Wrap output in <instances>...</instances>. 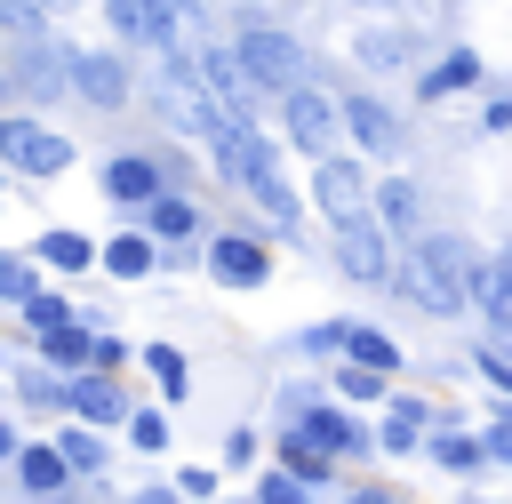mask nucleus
<instances>
[{
	"label": "nucleus",
	"mask_w": 512,
	"mask_h": 504,
	"mask_svg": "<svg viewBox=\"0 0 512 504\" xmlns=\"http://www.w3.org/2000/svg\"><path fill=\"white\" fill-rule=\"evenodd\" d=\"M472 360H480V376H488V384H496V392L512 400V352H504V344H480Z\"/></svg>",
	"instance_id": "obj_40"
},
{
	"label": "nucleus",
	"mask_w": 512,
	"mask_h": 504,
	"mask_svg": "<svg viewBox=\"0 0 512 504\" xmlns=\"http://www.w3.org/2000/svg\"><path fill=\"white\" fill-rule=\"evenodd\" d=\"M344 360H352V368H376V376H400V344H392V336H384L376 320H360V328H352Z\"/></svg>",
	"instance_id": "obj_31"
},
{
	"label": "nucleus",
	"mask_w": 512,
	"mask_h": 504,
	"mask_svg": "<svg viewBox=\"0 0 512 504\" xmlns=\"http://www.w3.org/2000/svg\"><path fill=\"white\" fill-rule=\"evenodd\" d=\"M480 440H488V464H512V400H496V424Z\"/></svg>",
	"instance_id": "obj_41"
},
{
	"label": "nucleus",
	"mask_w": 512,
	"mask_h": 504,
	"mask_svg": "<svg viewBox=\"0 0 512 504\" xmlns=\"http://www.w3.org/2000/svg\"><path fill=\"white\" fill-rule=\"evenodd\" d=\"M0 32H8V48H32V40H48V8H32V0H0Z\"/></svg>",
	"instance_id": "obj_34"
},
{
	"label": "nucleus",
	"mask_w": 512,
	"mask_h": 504,
	"mask_svg": "<svg viewBox=\"0 0 512 504\" xmlns=\"http://www.w3.org/2000/svg\"><path fill=\"white\" fill-rule=\"evenodd\" d=\"M80 312H72V296L64 288H48V296H32L24 312H16V344H40V336H56V328H72Z\"/></svg>",
	"instance_id": "obj_27"
},
{
	"label": "nucleus",
	"mask_w": 512,
	"mask_h": 504,
	"mask_svg": "<svg viewBox=\"0 0 512 504\" xmlns=\"http://www.w3.org/2000/svg\"><path fill=\"white\" fill-rule=\"evenodd\" d=\"M392 296H408V304L432 312V320H456V312L472 304V248H464L456 232L408 240V264H400V288H392Z\"/></svg>",
	"instance_id": "obj_2"
},
{
	"label": "nucleus",
	"mask_w": 512,
	"mask_h": 504,
	"mask_svg": "<svg viewBox=\"0 0 512 504\" xmlns=\"http://www.w3.org/2000/svg\"><path fill=\"white\" fill-rule=\"evenodd\" d=\"M440 472H480L488 464V440L480 432H432V448H424Z\"/></svg>",
	"instance_id": "obj_33"
},
{
	"label": "nucleus",
	"mask_w": 512,
	"mask_h": 504,
	"mask_svg": "<svg viewBox=\"0 0 512 504\" xmlns=\"http://www.w3.org/2000/svg\"><path fill=\"white\" fill-rule=\"evenodd\" d=\"M256 504H312V488L296 472H256Z\"/></svg>",
	"instance_id": "obj_37"
},
{
	"label": "nucleus",
	"mask_w": 512,
	"mask_h": 504,
	"mask_svg": "<svg viewBox=\"0 0 512 504\" xmlns=\"http://www.w3.org/2000/svg\"><path fill=\"white\" fill-rule=\"evenodd\" d=\"M480 128H488V136L512 128V96H488V104H480Z\"/></svg>",
	"instance_id": "obj_44"
},
{
	"label": "nucleus",
	"mask_w": 512,
	"mask_h": 504,
	"mask_svg": "<svg viewBox=\"0 0 512 504\" xmlns=\"http://www.w3.org/2000/svg\"><path fill=\"white\" fill-rule=\"evenodd\" d=\"M312 200H320V216H328V232H344V224H368L376 216V176L360 168V160H320L312 168Z\"/></svg>",
	"instance_id": "obj_7"
},
{
	"label": "nucleus",
	"mask_w": 512,
	"mask_h": 504,
	"mask_svg": "<svg viewBox=\"0 0 512 504\" xmlns=\"http://www.w3.org/2000/svg\"><path fill=\"white\" fill-rule=\"evenodd\" d=\"M280 472H296L304 488H328V480H336V456H328L320 440H304V432L288 424V432H280Z\"/></svg>",
	"instance_id": "obj_26"
},
{
	"label": "nucleus",
	"mask_w": 512,
	"mask_h": 504,
	"mask_svg": "<svg viewBox=\"0 0 512 504\" xmlns=\"http://www.w3.org/2000/svg\"><path fill=\"white\" fill-rule=\"evenodd\" d=\"M200 216H208L200 200H184V192H160V200H152L136 224H144L160 248H208V240H200Z\"/></svg>",
	"instance_id": "obj_18"
},
{
	"label": "nucleus",
	"mask_w": 512,
	"mask_h": 504,
	"mask_svg": "<svg viewBox=\"0 0 512 504\" xmlns=\"http://www.w3.org/2000/svg\"><path fill=\"white\" fill-rule=\"evenodd\" d=\"M296 432H304V440H320V448H328L336 464H344V456H368V448H376V432H360V424H352V416H344L336 400H304V408H296Z\"/></svg>",
	"instance_id": "obj_15"
},
{
	"label": "nucleus",
	"mask_w": 512,
	"mask_h": 504,
	"mask_svg": "<svg viewBox=\"0 0 512 504\" xmlns=\"http://www.w3.org/2000/svg\"><path fill=\"white\" fill-rule=\"evenodd\" d=\"M8 376H16V400H24V408H56V416H64V376H56L48 360H24V352H16Z\"/></svg>",
	"instance_id": "obj_29"
},
{
	"label": "nucleus",
	"mask_w": 512,
	"mask_h": 504,
	"mask_svg": "<svg viewBox=\"0 0 512 504\" xmlns=\"http://www.w3.org/2000/svg\"><path fill=\"white\" fill-rule=\"evenodd\" d=\"M32 256H40L48 272H88V264H104V240H88V232H64V224H56V232H40V240H32Z\"/></svg>",
	"instance_id": "obj_25"
},
{
	"label": "nucleus",
	"mask_w": 512,
	"mask_h": 504,
	"mask_svg": "<svg viewBox=\"0 0 512 504\" xmlns=\"http://www.w3.org/2000/svg\"><path fill=\"white\" fill-rule=\"evenodd\" d=\"M248 456H256V424H232L224 432V464H248Z\"/></svg>",
	"instance_id": "obj_43"
},
{
	"label": "nucleus",
	"mask_w": 512,
	"mask_h": 504,
	"mask_svg": "<svg viewBox=\"0 0 512 504\" xmlns=\"http://www.w3.org/2000/svg\"><path fill=\"white\" fill-rule=\"evenodd\" d=\"M464 88H480V56H472V48H448V56H432V64L416 72V96H424V104H448V96H464Z\"/></svg>",
	"instance_id": "obj_21"
},
{
	"label": "nucleus",
	"mask_w": 512,
	"mask_h": 504,
	"mask_svg": "<svg viewBox=\"0 0 512 504\" xmlns=\"http://www.w3.org/2000/svg\"><path fill=\"white\" fill-rule=\"evenodd\" d=\"M64 416L72 424H88V432H112V424H128L136 416V400L120 392V376H64Z\"/></svg>",
	"instance_id": "obj_13"
},
{
	"label": "nucleus",
	"mask_w": 512,
	"mask_h": 504,
	"mask_svg": "<svg viewBox=\"0 0 512 504\" xmlns=\"http://www.w3.org/2000/svg\"><path fill=\"white\" fill-rule=\"evenodd\" d=\"M200 80H208V104H216V112H224V120H232L240 136H256V128H264V120H256V104H264V88L248 80V64H240V48H216V40H208V48H200Z\"/></svg>",
	"instance_id": "obj_6"
},
{
	"label": "nucleus",
	"mask_w": 512,
	"mask_h": 504,
	"mask_svg": "<svg viewBox=\"0 0 512 504\" xmlns=\"http://www.w3.org/2000/svg\"><path fill=\"white\" fill-rule=\"evenodd\" d=\"M56 456L72 464V480H96V472H104V432H88V424L64 416V424H56Z\"/></svg>",
	"instance_id": "obj_30"
},
{
	"label": "nucleus",
	"mask_w": 512,
	"mask_h": 504,
	"mask_svg": "<svg viewBox=\"0 0 512 504\" xmlns=\"http://www.w3.org/2000/svg\"><path fill=\"white\" fill-rule=\"evenodd\" d=\"M160 264H168V248H160L144 224H128V232L104 240V272H112V280H152Z\"/></svg>",
	"instance_id": "obj_20"
},
{
	"label": "nucleus",
	"mask_w": 512,
	"mask_h": 504,
	"mask_svg": "<svg viewBox=\"0 0 512 504\" xmlns=\"http://www.w3.org/2000/svg\"><path fill=\"white\" fill-rule=\"evenodd\" d=\"M40 272H48V264H40L32 248H16V256H0V304H8V312H24L32 296H48V288H40Z\"/></svg>",
	"instance_id": "obj_28"
},
{
	"label": "nucleus",
	"mask_w": 512,
	"mask_h": 504,
	"mask_svg": "<svg viewBox=\"0 0 512 504\" xmlns=\"http://www.w3.org/2000/svg\"><path fill=\"white\" fill-rule=\"evenodd\" d=\"M64 64H72V96H80V104H96V112H128V96H136L128 56H112V48H64Z\"/></svg>",
	"instance_id": "obj_10"
},
{
	"label": "nucleus",
	"mask_w": 512,
	"mask_h": 504,
	"mask_svg": "<svg viewBox=\"0 0 512 504\" xmlns=\"http://www.w3.org/2000/svg\"><path fill=\"white\" fill-rule=\"evenodd\" d=\"M328 248H336V264L360 280V288H400V264L408 256H392V232L368 216V224H344V232H328Z\"/></svg>",
	"instance_id": "obj_9"
},
{
	"label": "nucleus",
	"mask_w": 512,
	"mask_h": 504,
	"mask_svg": "<svg viewBox=\"0 0 512 504\" xmlns=\"http://www.w3.org/2000/svg\"><path fill=\"white\" fill-rule=\"evenodd\" d=\"M472 304L488 312L496 344H512V248H496V256H472Z\"/></svg>",
	"instance_id": "obj_16"
},
{
	"label": "nucleus",
	"mask_w": 512,
	"mask_h": 504,
	"mask_svg": "<svg viewBox=\"0 0 512 504\" xmlns=\"http://www.w3.org/2000/svg\"><path fill=\"white\" fill-rule=\"evenodd\" d=\"M104 16H112V32H120L128 48H152V56H176L184 32L208 24L200 0H104Z\"/></svg>",
	"instance_id": "obj_4"
},
{
	"label": "nucleus",
	"mask_w": 512,
	"mask_h": 504,
	"mask_svg": "<svg viewBox=\"0 0 512 504\" xmlns=\"http://www.w3.org/2000/svg\"><path fill=\"white\" fill-rule=\"evenodd\" d=\"M232 48H240V64H248V80H256L264 96H280V104H288V96H304V88H312V48H304L296 32H280V24L248 16Z\"/></svg>",
	"instance_id": "obj_3"
},
{
	"label": "nucleus",
	"mask_w": 512,
	"mask_h": 504,
	"mask_svg": "<svg viewBox=\"0 0 512 504\" xmlns=\"http://www.w3.org/2000/svg\"><path fill=\"white\" fill-rule=\"evenodd\" d=\"M120 368H128V344L112 328H96V376H120Z\"/></svg>",
	"instance_id": "obj_42"
},
{
	"label": "nucleus",
	"mask_w": 512,
	"mask_h": 504,
	"mask_svg": "<svg viewBox=\"0 0 512 504\" xmlns=\"http://www.w3.org/2000/svg\"><path fill=\"white\" fill-rule=\"evenodd\" d=\"M0 160H8L16 176L48 184V176H64V168H72V136H56V128H40V120L8 112V120H0Z\"/></svg>",
	"instance_id": "obj_8"
},
{
	"label": "nucleus",
	"mask_w": 512,
	"mask_h": 504,
	"mask_svg": "<svg viewBox=\"0 0 512 504\" xmlns=\"http://www.w3.org/2000/svg\"><path fill=\"white\" fill-rule=\"evenodd\" d=\"M16 504H96L88 488H72V496H16Z\"/></svg>",
	"instance_id": "obj_46"
},
{
	"label": "nucleus",
	"mask_w": 512,
	"mask_h": 504,
	"mask_svg": "<svg viewBox=\"0 0 512 504\" xmlns=\"http://www.w3.org/2000/svg\"><path fill=\"white\" fill-rule=\"evenodd\" d=\"M8 88L24 104H48L72 88V64H64V40H32V48H8Z\"/></svg>",
	"instance_id": "obj_12"
},
{
	"label": "nucleus",
	"mask_w": 512,
	"mask_h": 504,
	"mask_svg": "<svg viewBox=\"0 0 512 504\" xmlns=\"http://www.w3.org/2000/svg\"><path fill=\"white\" fill-rule=\"evenodd\" d=\"M200 272H208L216 288H264V280H272V240H264L256 224L208 232V248H200Z\"/></svg>",
	"instance_id": "obj_5"
},
{
	"label": "nucleus",
	"mask_w": 512,
	"mask_h": 504,
	"mask_svg": "<svg viewBox=\"0 0 512 504\" xmlns=\"http://www.w3.org/2000/svg\"><path fill=\"white\" fill-rule=\"evenodd\" d=\"M344 504H384V488H360V496H344Z\"/></svg>",
	"instance_id": "obj_47"
},
{
	"label": "nucleus",
	"mask_w": 512,
	"mask_h": 504,
	"mask_svg": "<svg viewBox=\"0 0 512 504\" xmlns=\"http://www.w3.org/2000/svg\"><path fill=\"white\" fill-rule=\"evenodd\" d=\"M96 184H104L120 208H136V216H144V208L168 192V176H160V160H152V152H112V160L96 168Z\"/></svg>",
	"instance_id": "obj_14"
},
{
	"label": "nucleus",
	"mask_w": 512,
	"mask_h": 504,
	"mask_svg": "<svg viewBox=\"0 0 512 504\" xmlns=\"http://www.w3.org/2000/svg\"><path fill=\"white\" fill-rule=\"evenodd\" d=\"M136 360H144V376H152V384H160L168 400H184V392H192V360H184L176 344H144Z\"/></svg>",
	"instance_id": "obj_32"
},
{
	"label": "nucleus",
	"mask_w": 512,
	"mask_h": 504,
	"mask_svg": "<svg viewBox=\"0 0 512 504\" xmlns=\"http://www.w3.org/2000/svg\"><path fill=\"white\" fill-rule=\"evenodd\" d=\"M32 352H40V360H48L56 376H88V368H96V328H88V312H80L72 328H56V336H40Z\"/></svg>",
	"instance_id": "obj_23"
},
{
	"label": "nucleus",
	"mask_w": 512,
	"mask_h": 504,
	"mask_svg": "<svg viewBox=\"0 0 512 504\" xmlns=\"http://www.w3.org/2000/svg\"><path fill=\"white\" fill-rule=\"evenodd\" d=\"M168 488H176L184 504H200V496H216V472H208V464H184V472H168Z\"/></svg>",
	"instance_id": "obj_39"
},
{
	"label": "nucleus",
	"mask_w": 512,
	"mask_h": 504,
	"mask_svg": "<svg viewBox=\"0 0 512 504\" xmlns=\"http://www.w3.org/2000/svg\"><path fill=\"white\" fill-rule=\"evenodd\" d=\"M120 504H184L176 488H136V496H120Z\"/></svg>",
	"instance_id": "obj_45"
},
{
	"label": "nucleus",
	"mask_w": 512,
	"mask_h": 504,
	"mask_svg": "<svg viewBox=\"0 0 512 504\" xmlns=\"http://www.w3.org/2000/svg\"><path fill=\"white\" fill-rule=\"evenodd\" d=\"M32 8H72V0H32Z\"/></svg>",
	"instance_id": "obj_48"
},
{
	"label": "nucleus",
	"mask_w": 512,
	"mask_h": 504,
	"mask_svg": "<svg viewBox=\"0 0 512 504\" xmlns=\"http://www.w3.org/2000/svg\"><path fill=\"white\" fill-rule=\"evenodd\" d=\"M344 136H352L360 152H392V144H400V112H392L376 88H352V96H344Z\"/></svg>",
	"instance_id": "obj_17"
},
{
	"label": "nucleus",
	"mask_w": 512,
	"mask_h": 504,
	"mask_svg": "<svg viewBox=\"0 0 512 504\" xmlns=\"http://www.w3.org/2000/svg\"><path fill=\"white\" fill-rule=\"evenodd\" d=\"M376 224H384V232L424 240V192H416L408 176H376Z\"/></svg>",
	"instance_id": "obj_22"
},
{
	"label": "nucleus",
	"mask_w": 512,
	"mask_h": 504,
	"mask_svg": "<svg viewBox=\"0 0 512 504\" xmlns=\"http://www.w3.org/2000/svg\"><path fill=\"white\" fill-rule=\"evenodd\" d=\"M352 328H360V320H320V328H304V352H312V360H320V352H344Z\"/></svg>",
	"instance_id": "obj_38"
},
{
	"label": "nucleus",
	"mask_w": 512,
	"mask_h": 504,
	"mask_svg": "<svg viewBox=\"0 0 512 504\" xmlns=\"http://www.w3.org/2000/svg\"><path fill=\"white\" fill-rule=\"evenodd\" d=\"M360 64L368 72H400V64H416V32L408 24H360Z\"/></svg>",
	"instance_id": "obj_24"
},
{
	"label": "nucleus",
	"mask_w": 512,
	"mask_h": 504,
	"mask_svg": "<svg viewBox=\"0 0 512 504\" xmlns=\"http://www.w3.org/2000/svg\"><path fill=\"white\" fill-rule=\"evenodd\" d=\"M216 176L264 208V232L296 240V216H304V200H296V184L280 176V144H272L264 128H256V136H224V144H216Z\"/></svg>",
	"instance_id": "obj_1"
},
{
	"label": "nucleus",
	"mask_w": 512,
	"mask_h": 504,
	"mask_svg": "<svg viewBox=\"0 0 512 504\" xmlns=\"http://www.w3.org/2000/svg\"><path fill=\"white\" fill-rule=\"evenodd\" d=\"M128 448L160 456V448H168V416H160V408H136V416H128Z\"/></svg>",
	"instance_id": "obj_36"
},
{
	"label": "nucleus",
	"mask_w": 512,
	"mask_h": 504,
	"mask_svg": "<svg viewBox=\"0 0 512 504\" xmlns=\"http://www.w3.org/2000/svg\"><path fill=\"white\" fill-rule=\"evenodd\" d=\"M280 128H288V144L320 168V160H336V136H344V104H328L320 88H304V96H288L280 104Z\"/></svg>",
	"instance_id": "obj_11"
},
{
	"label": "nucleus",
	"mask_w": 512,
	"mask_h": 504,
	"mask_svg": "<svg viewBox=\"0 0 512 504\" xmlns=\"http://www.w3.org/2000/svg\"><path fill=\"white\" fill-rule=\"evenodd\" d=\"M384 384H392V376H376V368H352V360L336 368V400H392Z\"/></svg>",
	"instance_id": "obj_35"
},
{
	"label": "nucleus",
	"mask_w": 512,
	"mask_h": 504,
	"mask_svg": "<svg viewBox=\"0 0 512 504\" xmlns=\"http://www.w3.org/2000/svg\"><path fill=\"white\" fill-rule=\"evenodd\" d=\"M80 480H72V464L56 456V440H24V456H16V496H72Z\"/></svg>",
	"instance_id": "obj_19"
}]
</instances>
